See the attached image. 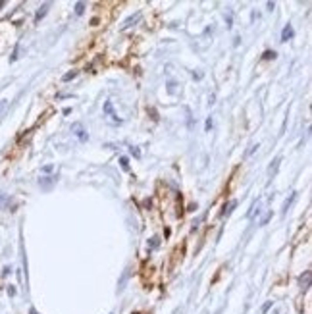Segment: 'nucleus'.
<instances>
[{
    "label": "nucleus",
    "mask_w": 312,
    "mask_h": 314,
    "mask_svg": "<svg viewBox=\"0 0 312 314\" xmlns=\"http://www.w3.org/2000/svg\"><path fill=\"white\" fill-rule=\"evenodd\" d=\"M104 112H106V114H108V116L112 118V121H114V123H121V120H119L118 116L114 114V108H112V102H110V100H108V102L104 104Z\"/></svg>",
    "instance_id": "nucleus-2"
},
{
    "label": "nucleus",
    "mask_w": 312,
    "mask_h": 314,
    "mask_svg": "<svg viewBox=\"0 0 312 314\" xmlns=\"http://www.w3.org/2000/svg\"><path fill=\"white\" fill-rule=\"evenodd\" d=\"M280 162H281V158H275V160H274V166L270 168V171H275V170H277V166H280Z\"/></svg>",
    "instance_id": "nucleus-15"
},
{
    "label": "nucleus",
    "mask_w": 312,
    "mask_h": 314,
    "mask_svg": "<svg viewBox=\"0 0 312 314\" xmlns=\"http://www.w3.org/2000/svg\"><path fill=\"white\" fill-rule=\"evenodd\" d=\"M129 152L133 154L135 158H141V152H139V148H137V147H129Z\"/></svg>",
    "instance_id": "nucleus-14"
},
{
    "label": "nucleus",
    "mask_w": 312,
    "mask_h": 314,
    "mask_svg": "<svg viewBox=\"0 0 312 314\" xmlns=\"http://www.w3.org/2000/svg\"><path fill=\"white\" fill-rule=\"evenodd\" d=\"M293 35H295L293 27H291V25H285V27H283V31H281V41H283V42L291 41V39H293Z\"/></svg>",
    "instance_id": "nucleus-3"
},
{
    "label": "nucleus",
    "mask_w": 312,
    "mask_h": 314,
    "mask_svg": "<svg viewBox=\"0 0 312 314\" xmlns=\"http://www.w3.org/2000/svg\"><path fill=\"white\" fill-rule=\"evenodd\" d=\"M83 8H85V4H83V2H77V4H75V14L81 16L83 14Z\"/></svg>",
    "instance_id": "nucleus-13"
},
{
    "label": "nucleus",
    "mask_w": 312,
    "mask_h": 314,
    "mask_svg": "<svg viewBox=\"0 0 312 314\" xmlns=\"http://www.w3.org/2000/svg\"><path fill=\"white\" fill-rule=\"evenodd\" d=\"M275 56H277V54H275L274 50H266L264 54H262V58H264V60H274Z\"/></svg>",
    "instance_id": "nucleus-9"
},
{
    "label": "nucleus",
    "mask_w": 312,
    "mask_h": 314,
    "mask_svg": "<svg viewBox=\"0 0 312 314\" xmlns=\"http://www.w3.org/2000/svg\"><path fill=\"white\" fill-rule=\"evenodd\" d=\"M119 164H121V170H125V171L129 170V160H127L125 156H121V158H119Z\"/></svg>",
    "instance_id": "nucleus-11"
},
{
    "label": "nucleus",
    "mask_w": 312,
    "mask_h": 314,
    "mask_svg": "<svg viewBox=\"0 0 312 314\" xmlns=\"http://www.w3.org/2000/svg\"><path fill=\"white\" fill-rule=\"evenodd\" d=\"M270 306H272V303H270V301H268L266 305L262 306V314H266V312H268V310H270Z\"/></svg>",
    "instance_id": "nucleus-17"
},
{
    "label": "nucleus",
    "mask_w": 312,
    "mask_h": 314,
    "mask_svg": "<svg viewBox=\"0 0 312 314\" xmlns=\"http://www.w3.org/2000/svg\"><path fill=\"white\" fill-rule=\"evenodd\" d=\"M46 10H48V4H42L41 8H39V12L35 14V23H39V21H41V19L46 16Z\"/></svg>",
    "instance_id": "nucleus-6"
},
{
    "label": "nucleus",
    "mask_w": 312,
    "mask_h": 314,
    "mask_svg": "<svg viewBox=\"0 0 312 314\" xmlns=\"http://www.w3.org/2000/svg\"><path fill=\"white\" fill-rule=\"evenodd\" d=\"M139 18H141V14H137V16H135V18H129V19H127V21H125V23H124V29H125V27H129V25H131V23H135V21H137V19H139Z\"/></svg>",
    "instance_id": "nucleus-12"
},
{
    "label": "nucleus",
    "mask_w": 312,
    "mask_h": 314,
    "mask_svg": "<svg viewBox=\"0 0 312 314\" xmlns=\"http://www.w3.org/2000/svg\"><path fill=\"white\" fill-rule=\"evenodd\" d=\"M71 133L75 135V137L81 141V143H85V141H89V135L87 131H85V127H83V123H79V121H75V123H71Z\"/></svg>",
    "instance_id": "nucleus-1"
},
{
    "label": "nucleus",
    "mask_w": 312,
    "mask_h": 314,
    "mask_svg": "<svg viewBox=\"0 0 312 314\" xmlns=\"http://www.w3.org/2000/svg\"><path fill=\"white\" fill-rule=\"evenodd\" d=\"M0 6H2V2H0Z\"/></svg>",
    "instance_id": "nucleus-24"
},
{
    "label": "nucleus",
    "mask_w": 312,
    "mask_h": 314,
    "mask_svg": "<svg viewBox=\"0 0 312 314\" xmlns=\"http://www.w3.org/2000/svg\"><path fill=\"white\" fill-rule=\"evenodd\" d=\"M310 277H312L310 272H304L303 276L299 277V283H301V287H303V289H308V287H310Z\"/></svg>",
    "instance_id": "nucleus-5"
},
{
    "label": "nucleus",
    "mask_w": 312,
    "mask_h": 314,
    "mask_svg": "<svg viewBox=\"0 0 312 314\" xmlns=\"http://www.w3.org/2000/svg\"><path fill=\"white\" fill-rule=\"evenodd\" d=\"M295 199H297V193H291V195H289V199H287V200L283 203V214H285V212H287V210L291 208V204L295 203Z\"/></svg>",
    "instance_id": "nucleus-7"
},
{
    "label": "nucleus",
    "mask_w": 312,
    "mask_h": 314,
    "mask_svg": "<svg viewBox=\"0 0 312 314\" xmlns=\"http://www.w3.org/2000/svg\"><path fill=\"white\" fill-rule=\"evenodd\" d=\"M29 314H37V310H35V308H31V310H29Z\"/></svg>",
    "instance_id": "nucleus-23"
},
{
    "label": "nucleus",
    "mask_w": 312,
    "mask_h": 314,
    "mask_svg": "<svg viewBox=\"0 0 312 314\" xmlns=\"http://www.w3.org/2000/svg\"><path fill=\"white\" fill-rule=\"evenodd\" d=\"M156 247H158V239L152 237V239H150V249H156Z\"/></svg>",
    "instance_id": "nucleus-18"
},
{
    "label": "nucleus",
    "mask_w": 312,
    "mask_h": 314,
    "mask_svg": "<svg viewBox=\"0 0 312 314\" xmlns=\"http://www.w3.org/2000/svg\"><path fill=\"white\" fill-rule=\"evenodd\" d=\"M204 127H206V131L212 129V118H208V120H206V125H204Z\"/></svg>",
    "instance_id": "nucleus-19"
},
{
    "label": "nucleus",
    "mask_w": 312,
    "mask_h": 314,
    "mask_svg": "<svg viewBox=\"0 0 312 314\" xmlns=\"http://www.w3.org/2000/svg\"><path fill=\"white\" fill-rule=\"evenodd\" d=\"M4 203H8V199H6L4 195H0V206H4Z\"/></svg>",
    "instance_id": "nucleus-20"
},
{
    "label": "nucleus",
    "mask_w": 312,
    "mask_h": 314,
    "mask_svg": "<svg viewBox=\"0 0 312 314\" xmlns=\"http://www.w3.org/2000/svg\"><path fill=\"white\" fill-rule=\"evenodd\" d=\"M75 77H77V71L73 69V71H69V73H66L64 77H62V81H71V79H75Z\"/></svg>",
    "instance_id": "nucleus-10"
},
{
    "label": "nucleus",
    "mask_w": 312,
    "mask_h": 314,
    "mask_svg": "<svg viewBox=\"0 0 312 314\" xmlns=\"http://www.w3.org/2000/svg\"><path fill=\"white\" fill-rule=\"evenodd\" d=\"M4 108H6V100H0V114L4 112Z\"/></svg>",
    "instance_id": "nucleus-21"
},
{
    "label": "nucleus",
    "mask_w": 312,
    "mask_h": 314,
    "mask_svg": "<svg viewBox=\"0 0 312 314\" xmlns=\"http://www.w3.org/2000/svg\"><path fill=\"white\" fill-rule=\"evenodd\" d=\"M54 181H56L54 177H42V179L39 181V185H41V187H44V189H48V187H50Z\"/></svg>",
    "instance_id": "nucleus-8"
},
{
    "label": "nucleus",
    "mask_w": 312,
    "mask_h": 314,
    "mask_svg": "<svg viewBox=\"0 0 312 314\" xmlns=\"http://www.w3.org/2000/svg\"><path fill=\"white\" fill-rule=\"evenodd\" d=\"M52 170H54V166H52V164H46V166L42 168V171H44V174H50Z\"/></svg>",
    "instance_id": "nucleus-16"
},
{
    "label": "nucleus",
    "mask_w": 312,
    "mask_h": 314,
    "mask_svg": "<svg viewBox=\"0 0 312 314\" xmlns=\"http://www.w3.org/2000/svg\"><path fill=\"white\" fill-rule=\"evenodd\" d=\"M8 295H10V297L16 295V289H14V287H8Z\"/></svg>",
    "instance_id": "nucleus-22"
},
{
    "label": "nucleus",
    "mask_w": 312,
    "mask_h": 314,
    "mask_svg": "<svg viewBox=\"0 0 312 314\" xmlns=\"http://www.w3.org/2000/svg\"><path fill=\"white\" fill-rule=\"evenodd\" d=\"M237 206V200H229L227 204H224V210L220 212V218H225V216H229L231 214V210Z\"/></svg>",
    "instance_id": "nucleus-4"
}]
</instances>
